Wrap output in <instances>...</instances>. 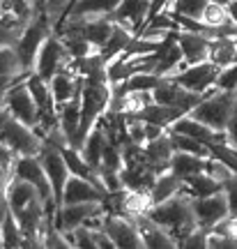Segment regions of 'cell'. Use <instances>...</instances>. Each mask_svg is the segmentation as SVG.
Wrapping results in <instances>:
<instances>
[{
    "instance_id": "d6986e66",
    "label": "cell",
    "mask_w": 237,
    "mask_h": 249,
    "mask_svg": "<svg viewBox=\"0 0 237 249\" xmlns=\"http://www.w3.org/2000/svg\"><path fill=\"white\" fill-rule=\"evenodd\" d=\"M170 132H180V134H186V136H193V139H198L203 143H214V141H223L226 139V132H217V129H212L210 124L201 123L198 118H193L191 113H186V116L177 118L175 123L168 127Z\"/></svg>"
},
{
    "instance_id": "52a82bcc",
    "label": "cell",
    "mask_w": 237,
    "mask_h": 249,
    "mask_svg": "<svg viewBox=\"0 0 237 249\" xmlns=\"http://www.w3.org/2000/svg\"><path fill=\"white\" fill-rule=\"evenodd\" d=\"M219 71H221L219 65H214L212 60H203V62H196V65H185L182 70L175 71V74L168 76V79L177 81L180 86H185V88L191 90V92L207 95L210 90H214V83H217Z\"/></svg>"
},
{
    "instance_id": "bcb514c9",
    "label": "cell",
    "mask_w": 237,
    "mask_h": 249,
    "mask_svg": "<svg viewBox=\"0 0 237 249\" xmlns=\"http://www.w3.org/2000/svg\"><path fill=\"white\" fill-rule=\"evenodd\" d=\"M5 247V235H2V224H0V249Z\"/></svg>"
},
{
    "instance_id": "83f0119b",
    "label": "cell",
    "mask_w": 237,
    "mask_h": 249,
    "mask_svg": "<svg viewBox=\"0 0 237 249\" xmlns=\"http://www.w3.org/2000/svg\"><path fill=\"white\" fill-rule=\"evenodd\" d=\"M185 192L189 196H193V198H198V196H212V194L223 192V182L217 180L207 171H201V173H193V176L185 178Z\"/></svg>"
},
{
    "instance_id": "f546056e",
    "label": "cell",
    "mask_w": 237,
    "mask_h": 249,
    "mask_svg": "<svg viewBox=\"0 0 237 249\" xmlns=\"http://www.w3.org/2000/svg\"><path fill=\"white\" fill-rule=\"evenodd\" d=\"M237 53V39L233 37H219V39H212V49H210V60L219 67H228L235 62Z\"/></svg>"
},
{
    "instance_id": "cb8c5ba5",
    "label": "cell",
    "mask_w": 237,
    "mask_h": 249,
    "mask_svg": "<svg viewBox=\"0 0 237 249\" xmlns=\"http://www.w3.org/2000/svg\"><path fill=\"white\" fill-rule=\"evenodd\" d=\"M136 118H141V120H145V123H154V124H161V127H170V124L175 123L177 118L186 116V111H182V108L177 107H166V104H157L154 99L150 102L145 108H141L138 113H134Z\"/></svg>"
},
{
    "instance_id": "ac0fdd59",
    "label": "cell",
    "mask_w": 237,
    "mask_h": 249,
    "mask_svg": "<svg viewBox=\"0 0 237 249\" xmlns=\"http://www.w3.org/2000/svg\"><path fill=\"white\" fill-rule=\"evenodd\" d=\"M143 150H145V161H148V166L154 173H164V171L170 169V157H173V141H170V132L161 134L159 139H152L143 145Z\"/></svg>"
},
{
    "instance_id": "e0dca14e",
    "label": "cell",
    "mask_w": 237,
    "mask_h": 249,
    "mask_svg": "<svg viewBox=\"0 0 237 249\" xmlns=\"http://www.w3.org/2000/svg\"><path fill=\"white\" fill-rule=\"evenodd\" d=\"M175 39L180 49H182L186 65L210 60V49H212L210 37L201 35V33H191V30H175Z\"/></svg>"
},
{
    "instance_id": "d590c367",
    "label": "cell",
    "mask_w": 237,
    "mask_h": 249,
    "mask_svg": "<svg viewBox=\"0 0 237 249\" xmlns=\"http://www.w3.org/2000/svg\"><path fill=\"white\" fill-rule=\"evenodd\" d=\"M210 0H170L164 9H173V12H180L185 17L191 18H203V12L207 7Z\"/></svg>"
},
{
    "instance_id": "b9f144b4",
    "label": "cell",
    "mask_w": 237,
    "mask_h": 249,
    "mask_svg": "<svg viewBox=\"0 0 237 249\" xmlns=\"http://www.w3.org/2000/svg\"><path fill=\"white\" fill-rule=\"evenodd\" d=\"M223 192H226V198H228L230 214H235L237 217V173L223 182Z\"/></svg>"
},
{
    "instance_id": "4dcf8cb0",
    "label": "cell",
    "mask_w": 237,
    "mask_h": 249,
    "mask_svg": "<svg viewBox=\"0 0 237 249\" xmlns=\"http://www.w3.org/2000/svg\"><path fill=\"white\" fill-rule=\"evenodd\" d=\"M168 132H170V129H168ZM170 141H173V148H175V150L193 152V155H201V157H210L207 143L198 141V139H193V136H186V134H180V132H170Z\"/></svg>"
},
{
    "instance_id": "7a4b0ae2",
    "label": "cell",
    "mask_w": 237,
    "mask_h": 249,
    "mask_svg": "<svg viewBox=\"0 0 237 249\" xmlns=\"http://www.w3.org/2000/svg\"><path fill=\"white\" fill-rule=\"evenodd\" d=\"M0 143L14 152L17 157L21 155H39L44 148V139L35 132V127L21 123L7 111L5 104H0Z\"/></svg>"
},
{
    "instance_id": "8fae6325",
    "label": "cell",
    "mask_w": 237,
    "mask_h": 249,
    "mask_svg": "<svg viewBox=\"0 0 237 249\" xmlns=\"http://www.w3.org/2000/svg\"><path fill=\"white\" fill-rule=\"evenodd\" d=\"M2 104L7 107V111L12 113V116L18 118L21 123L30 124V127H35L37 120H39V107H37L33 92L28 90L26 79L18 81L17 86H12V88L7 90V95H5V99H2Z\"/></svg>"
},
{
    "instance_id": "e575fe53",
    "label": "cell",
    "mask_w": 237,
    "mask_h": 249,
    "mask_svg": "<svg viewBox=\"0 0 237 249\" xmlns=\"http://www.w3.org/2000/svg\"><path fill=\"white\" fill-rule=\"evenodd\" d=\"M2 7L5 14H14L23 26L35 17V0H2Z\"/></svg>"
},
{
    "instance_id": "ba28073f",
    "label": "cell",
    "mask_w": 237,
    "mask_h": 249,
    "mask_svg": "<svg viewBox=\"0 0 237 249\" xmlns=\"http://www.w3.org/2000/svg\"><path fill=\"white\" fill-rule=\"evenodd\" d=\"M102 226H104V231L111 235V240L115 242V247L145 249V245H143V235H141V231H138V224H136V219H132V217L106 213Z\"/></svg>"
},
{
    "instance_id": "484cf974",
    "label": "cell",
    "mask_w": 237,
    "mask_h": 249,
    "mask_svg": "<svg viewBox=\"0 0 237 249\" xmlns=\"http://www.w3.org/2000/svg\"><path fill=\"white\" fill-rule=\"evenodd\" d=\"M106 141H108V136H106L102 123H99L95 129L88 134V139L83 141V145H81V155L85 157V161H88L95 171H99V166H102V157H104Z\"/></svg>"
},
{
    "instance_id": "8d00e7d4",
    "label": "cell",
    "mask_w": 237,
    "mask_h": 249,
    "mask_svg": "<svg viewBox=\"0 0 237 249\" xmlns=\"http://www.w3.org/2000/svg\"><path fill=\"white\" fill-rule=\"evenodd\" d=\"M203 23H207V26H223V23H228L233 21L228 14V7H223V5H217V2H207V7L203 12Z\"/></svg>"
},
{
    "instance_id": "d4e9b609",
    "label": "cell",
    "mask_w": 237,
    "mask_h": 249,
    "mask_svg": "<svg viewBox=\"0 0 237 249\" xmlns=\"http://www.w3.org/2000/svg\"><path fill=\"white\" fill-rule=\"evenodd\" d=\"M58 116H60V124L67 139L74 148H79V129H81V97L71 99L67 104L58 107Z\"/></svg>"
},
{
    "instance_id": "5b68a950",
    "label": "cell",
    "mask_w": 237,
    "mask_h": 249,
    "mask_svg": "<svg viewBox=\"0 0 237 249\" xmlns=\"http://www.w3.org/2000/svg\"><path fill=\"white\" fill-rule=\"evenodd\" d=\"M71 58L69 51H67V46L65 42L60 39V35L53 30L51 35L46 37V42L42 44L39 49V53H37V60H35V74H39L44 81H51L58 71H65L69 70L71 65Z\"/></svg>"
},
{
    "instance_id": "7bdbcfd3",
    "label": "cell",
    "mask_w": 237,
    "mask_h": 249,
    "mask_svg": "<svg viewBox=\"0 0 237 249\" xmlns=\"http://www.w3.org/2000/svg\"><path fill=\"white\" fill-rule=\"evenodd\" d=\"M226 141H228L230 145H235V148H237V102H235L233 113H230L228 124H226Z\"/></svg>"
},
{
    "instance_id": "44dd1931",
    "label": "cell",
    "mask_w": 237,
    "mask_h": 249,
    "mask_svg": "<svg viewBox=\"0 0 237 249\" xmlns=\"http://www.w3.org/2000/svg\"><path fill=\"white\" fill-rule=\"evenodd\" d=\"M5 196H7L12 214H18L21 210H26L30 203H35L37 198H42V196H39V189H37L33 182H28V180H23V178H17V176L9 180Z\"/></svg>"
},
{
    "instance_id": "f1b7e54d",
    "label": "cell",
    "mask_w": 237,
    "mask_h": 249,
    "mask_svg": "<svg viewBox=\"0 0 237 249\" xmlns=\"http://www.w3.org/2000/svg\"><path fill=\"white\" fill-rule=\"evenodd\" d=\"M164 76H159L154 71H138L132 74L129 79L113 83V95H124V92H141V90H154L161 83Z\"/></svg>"
},
{
    "instance_id": "4fadbf2b",
    "label": "cell",
    "mask_w": 237,
    "mask_h": 249,
    "mask_svg": "<svg viewBox=\"0 0 237 249\" xmlns=\"http://www.w3.org/2000/svg\"><path fill=\"white\" fill-rule=\"evenodd\" d=\"M108 192L97 187L92 180L81 178V176H69L62 194V203H104Z\"/></svg>"
},
{
    "instance_id": "836d02e7",
    "label": "cell",
    "mask_w": 237,
    "mask_h": 249,
    "mask_svg": "<svg viewBox=\"0 0 237 249\" xmlns=\"http://www.w3.org/2000/svg\"><path fill=\"white\" fill-rule=\"evenodd\" d=\"M2 235H5V249H21L23 245V229L17 222V217L9 213L2 222Z\"/></svg>"
},
{
    "instance_id": "7c38bea8",
    "label": "cell",
    "mask_w": 237,
    "mask_h": 249,
    "mask_svg": "<svg viewBox=\"0 0 237 249\" xmlns=\"http://www.w3.org/2000/svg\"><path fill=\"white\" fill-rule=\"evenodd\" d=\"M42 157V164L46 169V176L51 180V187H53V196H55V208L62 205V194H65V185L69 180L71 171L65 161V155H62V148H55V145H46L42 148L39 152Z\"/></svg>"
},
{
    "instance_id": "d6a6232c",
    "label": "cell",
    "mask_w": 237,
    "mask_h": 249,
    "mask_svg": "<svg viewBox=\"0 0 237 249\" xmlns=\"http://www.w3.org/2000/svg\"><path fill=\"white\" fill-rule=\"evenodd\" d=\"M207 148H210V157L223 161V164H226L233 173H237V148H235V145H230V143L223 139V141L210 143Z\"/></svg>"
},
{
    "instance_id": "ee69618b",
    "label": "cell",
    "mask_w": 237,
    "mask_h": 249,
    "mask_svg": "<svg viewBox=\"0 0 237 249\" xmlns=\"http://www.w3.org/2000/svg\"><path fill=\"white\" fill-rule=\"evenodd\" d=\"M228 14H230V18L237 23V0H230V5H228Z\"/></svg>"
},
{
    "instance_id": "6da1fadb",
    "label": "cell",
    "mask_w": 237,
    "mask_h": 249,
    "mask_svg": "<svg viewBox=\"0 0 237 249\" xmlns=\"http://www.w3.org/2000/svg\"><path fill=\"white\" fill-rule=\"evenodd\" d=\"M148 217L152 222H157L159 226H164L166 231H170V235L177 240V247H180V242L185 240L186 235L198 226V224H196V217H193L191 196L186 194V192L173 196V198H168V201L154 203L148 210Z\"/></svg>"
},
{
    "instance_id": "30bf717a",
    "label": "cell",
    "mask_w": 237,
    "mask_h": 249,
    "mask_svg": "<svg viewBox=\"0 0 237 249\" xmlns=\"http://www.w3.org/2000/svg\"><path fill=\"white\" fill-rule=\"evenodd\" d=\"M191 208H193L196 224L203 226V229H214L217 224L223 222L230 214L226 192H219V194H212V196H198V198L191 196Z\"/></svg>"
},
{
    "instance_id": "7dc6e473",
    "label": "cell",
    "mask_w": 237,
    "mask_h": 249,
    "mask_svg": "<svg viewBox=\"0 0 237 249\" xmlns=\"http://www.w3.org/2000/svg\"><path fill=\"white\" fill-rule=\"evenodd\" d=\"M74 5H76V0H69V5H67V12H69V9L74 7ZM67 12H65V14H67ZM65 14H62V17H65ZM60 21H62V18H60Z\"/></svg>"
},
{
    "instance_id": "9c48e42d",
    "label": "cell",
    "mask_w": 237,
    "mask_h": 249,
    "mask_svg": "<svg viewBox=\"0 0 237 249\" xmlns=\"http://www.w3.org/2000/svg\"><path fill=\"white\" fill-rule=\"evenodd\" d=\"M152 99H154L157 104L177 107V108H182V111H186V113H191V108L198 107L203 99H205V95H201V92H191V90H186L185 86H180L177 81H173V79H168L166 76V79H161V83H159L157 88L152 90Z\"/></svg>"
},
{
    "instance_id": "f35d334b",
    "label": "cell",
    "mask_w": 237,
    "mask_h": 249,
    "mask_svg": "<svg viewBox=\"0 0 237 249\" xmlns=\"http://www.w3.org/2000/svg\"><path fill=\"white\" fill-rule=\"evenodd\" d=\"M214 88L228 90V92H237V62H233L228 67H221Z\"/></svg>"
},
{
    "instance_id": "74e56055",
    "label": "cell",
    "mask_w": 237,
    "mask_h": 249,
    "mask_svg": "<svg viewBox=\"0 0 237 249\" xmlns=\"http://www.w3.org/2000/svg\"><path fill=\"white\" fill-rule=\"evenodd\" d=\"M180 247H185V249H210V229L196 226L185 240L180 242Z\"/></svg>"
},
{
    "instance_id": "8992f818",
    "label": "cell",
    "mask_w": 237,
    "mask_h": 249,
    "mask_svg": "<svg viewBox=\"0 0 237 249\" xmlns=\"http://www.w3.org/2000/svg\"><path fill=\"white\" fill-rule=\"evenodd\" d=\"M14 176L33 182V185L39 189V196H42V201H44L46 210H49V213H55L53 187H51L49 176H46V169H44V164H42V157H39V155H21V157H14Z\"/></svg>"
},
{
    "instance_id": "3957f363",
    "label": "cell",
    "mask_w": 237,
    "mask_h": 249,
    "mask_svg": "<svg viewBox=\"0 0 237 249\" xmlns=\"http://www.w3.org/2000/svg\"><path fill=\"white\" fill-rule=\"evenodd\" d=\"M53 33V23L49 14L46 12H37L35 17L30 18L23 28V33L18 37L17 42V53H18V60L23 65V70L33 71L35 70V60H37V53H39V49L42 44L46 42V37Z\"/></svg>"
},
{
    "instance_id": "9a60e30c",
    "label": "cell",
    "mask_w": 237,
    "mask_h": 249,
    "mask_svg": "<svg viewBox=\"0 0 237 249\" xmlns=\"http://www.w3.org/2000/svg\"><path fill=\"white\" fill-rule=\"evenodd\" d=\"M150 7H152V0H122L111 14V18L138 35L150 17Z\"/></svg>"
},
{
    "instance_id": "2e32d148",
    "label": "cell",
    "mask_w": 237,
    "mask_h": 249,
    "mask_svg": "<svg viewBox=\"0 0 237 249\" xmlns=\"http://www.w3.org/2000/svg\"><path fill=\"white\" fill-rule=\"evenodd\" d=\"M83 81H85V76H81V74H76V71H71V70L58 71L49 81V88H51V95L55 99V107H62V104H67L71 99L81 97Z\"/></svg>"
},
{
    "instance_id": "277c9868",
    "label": "cell",
    "mask_w": 237,
    "mask_h": 249,
    "mask_svg": "<svg viewBox=\"0 0 237 249\" xmlns=\"http://www.w3.org/2000/svg\"><path fill=\"white\" fill-rule=\"evenodd\" d=\"M235 102H237V92L214 88L212 92L205 95V99L198 107L191 108V116L198 118L201 123L210 124L212 129H217V132H226V124H228L230 113L235 108Z\"/></svg>"
},
{
    "instance_id": "60d3db41",
    "label": "cell",
    "mask_w": 237,
    "mask_h": 249,
    "mask_svg": "<svg viewBox=\"0 0 237 249\" xmlns=\"http://www.w3.org/2000/svg\"><path fill=\"white\" fill-rule=\"evenodd\" d=\"M210 249H237V238L210 231Z\"/></svg>"
},
{
    "instance_id": "1f68e13d",
    "label": "cell",
    "mask_w": 237,
    "mask_h": 249,
    "mask_svg": "<svg viewBox=\"0 0 237 249\" xmlns=\"http://www.w3.org/2000/svg\"><path fill=\"white\" fill-rule=\"evenodd\" d=\"M97 229H102V226H88V224H83L79 229H74V231L65 233L67 238H69L71 247H81V249H97Z\"/></svg>"
},
{
    "instance_id": "f6af8a7d",
    "label": "cell",
    "mask_w": 237,
    "mask_h": 249,
    "mask_svg": "<svg viewBox=\"0 0 237 249\" xmlns=\"http://www.w3.org/2000/svg\"><path fill=\"white\" fill-rule=\"evenodd\" d=\"M210 2H217V5H223V7H228L230 0H210Z\"/></svg>"
},
{
    "instance_id": "4316f807",
    "label": "cell",
    "mask_w": 237,
    "mask_h": 249,
    "mask_svg": "<svg viewBox=\"0 0 237 249\" xmlns=\"http://www.w3.org/2000/svg\"><path fill=\"white\" fill-rule=\"evenodd\" d=\"M207 161H210V157H201V155H193V152L175 150L173 157H170V171L177 173L180 178H189L193 173L207 171Z\"/></svg>"
},
{
    "instance_id": "5bb4252c",
    "label": "cell",
    "mask_w": 237,
    "mask_h": 249,
    "mask_svg": "<svg viewBox=\"0 0 237 249\" xmlns=\"http://www.w3.org/2000/svg\"><path fill=\"white\" fill-rule=\"evenodd\" d=\"M185 55H182V49L177 44L175 33H170L166 42H161L157 51H154V74L159 76H173L175 71H180L185 67Z\"/></svg>"
},
{
    "instance_id": "ab89813d",
    "label": "cell",
    "mask_w": 237,
    "mask_h": 249,
    "mask_svg": "<svg viewBox=\"0 0 237 249\" xmlns=\"http://www.w3.org/2000/svg\"><path fill=\"white\" fill-rule=\"evenodd\" d=\"M67 5H69V0H46V14L51 18L53 30H55V26L60 23L62 14L67 12Z\"/></svg>"
},
{
    "instance_id": "7402d4cb",
    "label": "cell",
    "mask_w": 237,
    "mask_h": 249,
    "mask_svg": "<svg viewBox=\"0 0 237 249\" xmlns=\"http://www.w3.org/2000/svg\"><path fill=\"white\" fill-rule=\"evenodd\" d=\"M182 192H185V178H180L177 173H173V171L168 169L157 176L154 185L150 189V198H152V205H154V203H161V201H168V198H173L177 194H182Z\"/></svg>"
},
{
    "instance_id": "ffe728a7",
    "label": "cell",
    "mask_w": 237,
    "mask_h": 249,
    "mask_svg": "<svg viewBox=\"0 0 237 249\" xmlns=\"http://www.w3.org/2000/svg\"><path fill=\"white\" fill-rule=\"evenodd\" d=\"M138 231L143 235V245L145 249H173L177 247V240L170 235V231H166L164 226H159L157 222H152L148 214L136 217Z\"/></svg>"
},
{
    "instance_id": "603a6c76",
    "label": "cell",
    "mask_w": 237,
    "mask_h": 249,
    "mask_svg": "<svg viewBox=\"0 0 237 249\" xmlns=\"http://www.w3.org/2000/svg\"><path fill=\"white\" fill-rule=\"evenodd\" d=\"M122 0H76V5L62 17L65 18H88V17H111Z\"/></svg>"
}]
</instances>
